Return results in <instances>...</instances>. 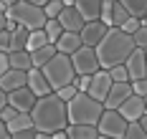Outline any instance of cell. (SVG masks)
<instances>
[{"instance_id":"ffe728a7","label":"cell","mask_w":147,"mask_h":139,"mask_svg":"<svg viewBox=\"0 0 147 139\" xmlns=\"http://www.w3.org/2000/svg\"><path fill=\"white\" fill-rule=\"evenodd\" d=\"M66 137L69 139H96L99 132H96V126H89V124H69Z\"/></svg>"},{"instance_id":"9c48e42d","label":"cell","mask_w":147,"mask_h":139,"mask_svg":"<svg viewBox=\"0 0 147 139\" xmlns=\"http://www.w3.org/2000/svg\"><path fill=\"white\" fill-rule=\"evenodd\" d=\"M107 25H104L102 20H89V23H84V28L79 31V38H81V43L89 48H96L99 46V41H102L104 35H107Z\"/></svg>"},{"instance_id":"4316f807","label":"cell","mask_w":147,"mask_h":139,"mask_svg":"<svg viewBox=\"0 0 147 139\" xmlns=\"http://www.w3.org/2000/svg\"><path fill=\"white\" fill-rule=\"evenodd\" d=\"M107 74H109V78H112V84H129V76H127V68H124V63L112 66Z\"/></svg>"},{"instance_id":"52a82bcc","label":"cell","mask_w":147,"mask_h":139,"mask_svg":"<svg viewBox=\"0 0 147 139\" xmlns=\"http://www.w3.org/2000/svg\"><path fill=\"white\" fill-rule=\"evenodd\" d=\"M74 63V71H76V76H94L96 71H99V58H96V51L89 46H81L76 53L69 56Z\"/></svg>"},{"instance_id":"cb8c5ba5","label":"cell","mask_w":147,"mask_h":139,"mask_svg":"<svg viewBox=\"0 0 147 139\" xmlns=\"http://www.w3.org/2000/svg\"><path fill=\"white\" fill-rule=\"evenodd\" d=\"M28 33L30 31H26V28H15L13 31V41H10V51H26V43H28Z\"/></svg>"},{"instance_id":"6da1fadb","label":"cell","mask_w":147,"mask_h":139,"mask_svg":"<svg viewBox=\"0 0 147 139\" xmlns=\"http://www.w3.org/2000/svg\"><path fill=\"white\" fill-rule=\"evenodd\" d=\"M30 122L36 132L53 134L69 126V114H66V101H61L56 94H48L36 99V106L30 109Z\"/></svg>"},{"instance_id":"d6986e66","label":"cell","mask_w":147,"mask_h":139,"mask_svg":"<svg viewBox=\"0 0 147 139\" xmlns=\"http://www.w3.org/2000/svg\"><path fill=\"white\" fill-rule=\"evenodd\" d=\"M53 56H56V46H53V43H46V46L30 51V63H33V68H41V66H46Z\"/></svg>"},{"instance_id":"f1b7e54d","label":"cell","mask_w":147,"mask_h":139,"mask_svg":"<svg viewBox=\"0 0 147 139\" xmlns=\"http://www.w3.org/2000/svg\"><path fill=\"white\" fill-rule=\"evenodd\" d=\"M61 10H63V5H61L59 0H48V3L43 5V15H46V20H56Z\"/></svg>"},{"instance_id":"5b68a950","label":"cell","mask_w":147,"mask_h":139,"mask_svg":"<svg viewBox=\"0 0 147 139\" xmlns=\"http://www.w3.org/2000/svg\"><path fill=\"white\" fill-rule=\"evenodd\" d=\"M5 15L10 18L15 25L26 28V31H41V28L46 25L43 8H38V5H30V3H26V0H20V3L10 5V8L5 10Z\"/></svg>"},{"instance_id":"7402d4cb","label":"cell","mask_w":147,"mask_h":139,"mask_svg":"<svg viewBox=\"0 0 147 139\" xmlns=\"http://www.w3.org/2000/svg\"><path fill=\"white\" fill-rule=\"evenodd\" d=\"M117 3L132 18H140V20H142V18L147 15V0H117Z\"/></svg>"},{"instance_id":"83f0119b","label":"cell","mask_w":147,"mask_h":139,"mask_svg":"<svg viewBox=\"0 0 147 139\" xmlns=\"http://www.w3.org/2000/svg\"><path fill=\"white\" fill-rule=\"evenodd\" d=\"M127 18H132L119 3H114V8H112V28H122V23L127 20Z\"/></svg>"},{"instance_id":"7a4b0ae2","label":"cell","mask_w":147,"mask_h":139,"mask_svg":"<svg viewBox=\"0 0 147 139\" xmlns=\"http://www.w3.org/2000/svg\"><path fill=\"white\" fill-rule=\"evenodd\" d=\"M94 51H96V58H99V68L109 71L112 66H119L129 58V53L134 51V43H132V35L122 33L119 28H109Z\"/></svg>"},{"instance_id":"30bf717a","label":"cell","mask_w":147,"mask_h":139,"mask_svg":"<svg viewBox=\"0 0 147 139\" xmlns=\"http://www.w3.org/2000/svg\"><path fill=\"white\" fill-rule=\"evenodd\" d=\"M109 89H112V78H109L107 71L99 68L94 76H89V89H86V94L91 96V99L104 101V99H107V94H109Z\"/></svg>"},{"instance_id":"2e32d148","label":"cell","mask_w":147,"mask_h":139,"mask_svg":"<svg viewBox=\"0 0 147 139\" xmlns=\"http://www.w3.org/2000/svg\"><path fill=\"white\" fill-rule=\"evenodd\" d=\"M28 89L33 91L36 99L53 94V91H51V86H48V81H46V76L41 74V68H30V71H28Z\"/></svg>"},{"instance_id":"ee69618b","label":"cell","mask_w":147,"mask_h":139,"mask_svg":"<svg viewBox=\"0 0 147 139\" xmlns=\"http://www.w3.org/2000/svg\"><path fill=\"white\" fill-rule=\"evenodd\" d=\"M0 139H10V134H8V129H5L3 122H0Z\"/></svg>"},{"instance_id":"f6af8a7d","label":"cell","mask_w":147,"mask_h":139,"mask_svg":"<svg viewBox=\"0 0 147 139\" xmlns=\"http://www.w3.org/2000/svg\"><path fill=\"white\" fill-rule=\"evenodd\" d=\"M26 3H30V5H38V8H43L48 0H26Z\"/></svg>"},{"instance_id":"484cf974","label":"cell","mask_w":147,"mask_h":139,"mask_svg":"<svg viewBox=\"0 0 147 139\" xmlns=\"http://www.w3.org/2000/svg\"><path fill=\"white\" fill-rule=\"evenodd\" d=\"M43 33H46V38H48V43H56L61 38V33H63V28L59 25V20H46Z\"/></svg>"},{"instance_id":"7dc6e473","label":"cell","mask_w":147,"mask_h":139,"mask_svg":"<svg viewBox=\"0 0 147 139\" xmlns=\"http://www.w3.org/2000/svg\"><path fill=\"white\" fill-rule=\"evenodd\" d=\"M36 139H51V134H43V132H36Z\"/></svg>"},{"instance_id":"b9f144b4","label":"cell","mask_w":147,"mask_h":139,"mask_svg":"<svg viewBox=\"0 0 147 139\" xmlns=\"http://www.w3.org/2000/svg\"><path fill=\"white\" fill-rule=\"evenodd\" d=\"M51 139H69V137H66V129H61V132H53V134H51Z\"/></svg>"},{"instance_id":"7c38bea8","label":"cell","mask_w":147,"mask_h":139,"mask_svg":"<svg viewBox=\"0 0 147 139\" xmlns=\"http://www.w3.org/2000/svg\"><path fill=\"white\" fill-rule=\"evenodd\" d=\"M117 111H119V116H122L127 124H132V122H137V119L147 111V101L142 99V96H134V94H132V96H129Z\"/></svg>"},{"instance_id":"4fadbf2b","label":"cell","mask_w":147,"mask_h":139,"mask_svg":"<svg viewBox=\"0 0 147 139\" xmlns=\"http://www.w3.org/2000/svg\"><path fill=\"white\" fill-rule=\"evenodd\" d=\"M129 96H132V86L129 84H112V89L107 94V99L102 101V106L104 109H119Z\"/></svg>"},{"instance_id":"f35d334b","label":"cell","mask_w":147,"mask_h":139,"mask_svg":"<svg viewBox=\"0 0 147 139\" xmlns=\"http://www.w3.org/2000/svg\"><path fill=\"white\" fill-rule=\"evenodd\" d=\"M8 68H10V66H8V53H0V76H3Z\"/></svg>"},{"instance_id":"4dcf8cb0","label":"cell","mask_w":147,"mask_h":139,"mask_svg":"<svg viewBox=\"0 0 147 139\" xmlns=\"http://www.w3.org/2000/svg\"><path fill=\"white\" fill-rule=\"evenodd\" d=\"M122 139H147V134L142 132V126L137 122H132V124H127V132H124Z\"/></svg>"},{"instance_id":"c3c4849f","label":"cell","mask_w":147,"mask_h":139,"mask_svg":"<svg viewBox=\"0 0 147 139\" xmlns=\"http://www.w3.org/2000/svg\"><path fill=\"white\" fill-rule=\"evenodd\" d=\"M140 23H142V25H147V15H145V18H142V20H140Z\"/></svg>"},{"instance_id":"8d00e7d4","label":"cell","mask_w":147,"mask_h":139,"mask_svg":"<svg viewBox=\"0 0 147 139\" xmlns=\"http://www.w3.org/2000/svg\"><path fill=\"white\" fill-rule=\"evenodd\" d=\"M74 86H76V91H84V94H86V89H89V76H76V78H74Z\"/></svg>"},{"instance_id":"e575fe53","label":"cell","mask_w":147,"mask_h":139,"mask_svg":"<svg viewBox=\"0 0 147 139\" xmlns=\"http://www.w3.org/2000/svg\"><path fill=\"white\" fill-rule=\"evenodd\" d=\"M10 41H13V33L0 31V53H10Z\"/></svg>"},{"instance_id":"277c9868","label":"cell","mask_w":147,"mask_h":139,"mask_svg":"<svg viewBox=\"0 0 147 139\" xmlns=\"http://www.w3.org/2000/svg\"><path fill=\"white\" fill-rule=\"evenodd\" d=\"M41 74L46 76L51 91H59L61 86H69V84H74V78H76V71H74L71 58L63 56V53H56L46 66H41Z\"/></svg>"},{"instance_id":"681fc988","label":"cell","mask_w":147,"mask_h":139,"mask_svg":"<svg viewBox=\"0 0 147 139\" xmlns=\"http://www.w3.org/2000/svg\"><path fill=\"white\" fill-rule=\"evenodd\" d=\"M145 61H147V48H145Z\"/></svg>"},{"instance_id":"8fae6325","label":"cell","mask_w":147,"mask_h":139,"mask_svg":"<svg viewBox=\"0 0 147 139\" xmlns=\"http://www.w3.org/2000/svg\"><path fill=\"white\" fill-rule=\"evenodd\" d=\"M124 68H127L129 84H132V81H140V78H147V61H145V51L134 48L132 53H129V58L124 61Z\"/></svg>"},{"instance_id":"bcb514c9","label":"cell","mask_w":147,"mask_h":139,"mask_svg":"<svg viewBox=\"0 0 147 139\" xmlns=\"http://www.w3.org/2000/svg\"><path fill=\"white\" fill-rule=\"evenodd\" d=\"M61 5H63V8H74V0H59Z\"/></svg>"},{"instance_id":"1f68e13d","label":"cell","mask_w":147,"mask_h":139,"mask_svg":"<svg viewBox=\"0 0 147 139\" xmlns=\"http://www.w3.org/2000/svg\"><path fill=\"white\" fill-rule=\"evenodd\" d=\"M53 94L59 96L61 101H66V104H69V101H71V99H74V96H76L79 91H76V86H74V84H69V86H61L59 91H53Z\"/></svg>"},{"instance_id":"5bb4252c","label":"cell","mask_w":147,"mask_h":139,"mask_svg":"<svg viewBox=\"0 0 147 139\" xmlns=\"http://www.w3.org/2000/svg\"><path fill=\"white\" fill-rule=\"evenodd\" d=\"M28 86V71H18V68H8L3 76H0V89L5 94L15 91V89H23Z\"/></svg>"},{"instance_id":"74e56055","label":"cell","mask_w":147,"mask_h":139,"mask_svg":"<svg viewBox=\"0 0 147 139\" xmlns=\"http://www.w3.org/2000/svg\"><path fill=\"white\" fill-rule=\"evenodd\" d=\"M10 139H36V129H26V132H15Z\"/></svg>"},{"instance_id":"8992f818","label":"cell","mask_w":147,"mask_h":139,"mask_svg":"<svg viewBox=\"0 0 147 139\" xmlns=\"http://www.w3.org/2000/svg\"><path fill=\"white\" fill-rule=\"evenodd\" d=\"M96 132L99 137H109V139H122L127 132V122L119 116L117 109H104L99 122H96Z\"/></svg>"},{"instance_id":"ac0fdd59","label":"cell","mask_w":147,"mask_h":139,"mask_svg":"<svg viewBox=\"0 0 147 139\" xmlns=\"http://www.w3.org/2000/svg\"><path fill=\"white\" fill-rule=\"evenodd\" d=\"M56 46V53H63V56H71V53H76L79 48L84 46L81 43V38H79V33H61V38L53 43Z\"/></svg>"},{"instance_id":"3957f363","label":"cell","mask_w":147,"mask_h":139,"mask_svg":"<svg viewBox=\"0 0 147 139\" xmlns=\"http://www.w3.org/2000/svg\"><path fill=\"white\" fill-rule=\"evenodd\" d=\"M102 101L91 99L89 94L79 91L71 101L66 104V114H69V124H89V126H96L99 116H102Z\"/></svg>"},{"instance_id":"ab89813d","label":"cell","mask_w":147,"mask_h":139,"mask_svg":"<svg viewBox=\"0 0 147 139\" xmlns=\"http://www.w3.org/2000/svg\"><path fill=\"white\" fill-rule=\"evenodd\" d=\"M137 124L142 126V132H145V134H147V111H145V114H142V116H140V119H137Z\"/></svg>"},{"instance_id":"9a60e30c","label":"cell","mask_w":147,"mask_h":139,"mask_svg":"<svg viewBox=\"0 0 147 139\" xmlns=\"http://www.w3.org/2000/svg\"><path fill=\"white\" fill-rule=\"evenodd\" d=\"M56 20H59V25L66 33H79L81 28H84V18L76 13V8H63Z\"/></svg>"},{"instance_id":"836d02e7","label":"cell","mask_w":147,"mask_h":139,"mask_svg":"<svg viewBox=\"0 0 147 139\" xmlns=\"http://www.w3.org/2000/svg\"><path fill=\"white\" fill-rule=\"evenodd\" d=\"M140 25H142V23H140V18H127V20L122 23V28H119V31H122V33H127V35H132V33L137 31Z\"/></svg>"},{"instance_id":"d590c367","label":"cell","mask_w":147,"mask_h":139,"mask_svg":"<svg viewBox=\"0 0 147 139\" xmlns=\"http://www.w3.org/2000/svg\"><path fill=\"white\" fill-rule=\"evenodd\" d=\"M15 114H18V111H15L13 106H8V104H5V106H3V111H0V122L8 124L10 119H15Z\"/></svg>"},{"instance_id":"d6a6232c","label":"cell","mask_w":147,"mask_h":139,"mask_svg":"<svg viewBox=\"0 0 147 139\" xmlns=\"http://www.w3.org/2000/svg\"><path fill=\"white\" fill-rule=\"evenodd\" d=\"M129 86H132V94H134V96H142V99H147V78L132 81Z\"/></svg>"},{"instance_id":"e0dca14e","label":"cell","mask_w":147,"mask_h":139,"mask_svg":"<svg viewBox=\"0 0 147 139\" xmlns=\"http://www.w3.org/2000/svg\"><path fill=\"white\" fill-rule=\"evenodd\" d=\"M74 8H76L79 15L84 18V23H89V20H99L102 0H74Z\"/></svg>"},{"instance_id":"44dd1931","label":"cell","mask_w":147,"mask_h":139,"mask_svg":"<svg viewBox=\"0 0 147 139\" xmlns=\"http://www.w3.org/2000/svg\"><path fill=\"white\" fill-rule=\"evenodd\" d=\"M8 66L18 68V71H30L33 63H30V53L28 51H10L8 53Z\"/></svg>"},{"instance_id":"f546056e","label":"cell","mask_w":147,"mask_h":139,"mask_svg":"<svg viewBox=\"0 0 147 139\" xmlns=\"http://www.w3.org/2000/svg\"><path fill=\"white\" fill-rule=\"evenodd\" d=\"M132 43H134V48H140V51L147 48V25H140V28L132 33Z\"/></svg>"},{"instance_id":"d4e9b609","label":"cell","mask_w":147,"mask_h":139,"mask_svg":"<svg viewBox=\"0 0 147 139\" xmlns=\"http://www.w3.org/2000/svg\"><path fill=\"white\" fill-rule=\"evenodd\" d=\"M48 43V38H46V33H43V28L41 31H30L28 33V43H26V51H36V48H41V46H46Z\"/></svg>"},{"instance_id":"60d3db41","label":"cell","mask_w":147,"mask_h":139,"mask_svg":"<svg viewBox=\"0 0 147 139\" xmlns=\"http://www.w3.org/2000/svg\"><path fill=\"white\" fill-rule=\"evenodd\" d=\"M0 31H8V15L0 13Z\"/></svg>"},{"instance_id":"603a6c76","label":"cell","mask_w":147,"mask_h":139,"mask_svg":"<svg viewBox=\"0 0 147 139\" xmlns=\"http://www.w3.org/2000/svg\"><path fill=\"white\" fill-rule=\"evenodd\" d=\"M8 134H15V132H26V129H33V122H30V114H15V119L5 124Z\"/></svg>"},{"instance_id":"f907efd6","label":"cell","mask_w":147,"mask_h":139,"mask_svg":"<svg viewBox=\"0 0 147 139\" xmlns=\"http://www.w3.org/2000/svg\"><path fill=\"white\" fill-rule=\"evenodd\" d=\"M96 139H109V137H96Z\"/></svg>"},{"instance_id":"7bdbcfd3","label":"cell","mask_w":147,"mask_h":139,"mask_svg":"<svg viewBox=\"0 0 147 139\" xmlns=\"http://www.w3.org/2000/svg\"><path fill=\"white\" fill-rule=\"evenodd\" d=\"M5 104H8V94L0 89V111H3V106H5Z\"/></svg>"},{"instance_id":"ba28073f","label":"cell","mask_w":147,"mask_h":139,"mask_svg":"<svg viewBox=\"0 0 147 139\" xmlns=\"http://www.w3.org/2000/svg\"><path fill=\"white\" fill-rule=\"evenodd\" d=\"M8 106H13L18 114H30V109L36 106V96L28 86L23 89H15V91L8 94Z\"/></svg>"}]
</instances>
